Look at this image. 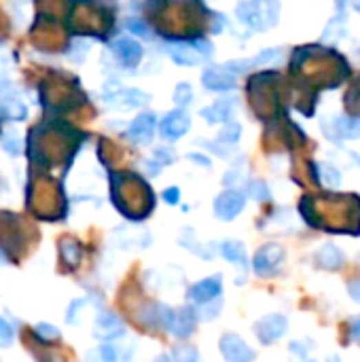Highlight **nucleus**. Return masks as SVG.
<instances>
[{
  "label": "nucleus",
  "instance_id": "bb28decb",
  "mask_svg": "<svg viewBox=\"0 0 360 362\" xmlns=\"http://www.w3.org/2000/svg\"><path fill=\"white\" fill-rule=\"evenodd\" d=\"M246 193H248V198H253V200H257V202L269 200V189H267V184L261 182V180H253L251 184H248Z\"/></svg>",
  "mask_w": 360,
  "mask_h": 362
},
{
  "label": "nucleus",
  "instance_id": "2f4dec72",
  "mask_svg": "<svg viewBox=\"0 0 360 362\" xmlns=\"http://www.w3.org/2000/svg\"><path fill=\"white\" fill-rule=\"evenodd\" d=\"M191 98H193L191 85H187V83H180V85L176 87V92H174V100H176L180 106H184V104L191 102Z\"/></svg>",
  "mask_w": 360,
  "mask_h": 362
},
{
  "label": "nucleus",
  "instance_id": "e433bc0d",
  "mask_svg": "<svg viewBox=\"0 0 360 362\" xmlns=\"http://www.w3.org/2000/svg\"><path fill=\"white\" fill-rule=\"evenodd\" d=\"M348 290H350V297H352L356 303H360V277H356V280H352V282L348 284Z\"/></svg>",
  "mask_w": 360,
  "mask_h": 362
},
{
  "label": "nucleus",
  "instance_id": "58836bf2",
  "mask_svg": "<svg viewBox=\"0 0 360 362\" xmlns=\"http://www.w3.org/2000/svg\"><path fill=\"white\" fill-rule=\"evenodd\" d=\"M155 362H174V360H172L170 356H159V358H157Z\"/></svg>",
  "mask_w": 360,
  "mask_h": 362
},
{
  "label": "nucleus",
  "instance_id": "c9c22d12",
  "mask_svg": "<svg viewBox=\"0 0 360 362\" xmlns=\"http://www.w3.org/2000/svg\"><path fill=\"white\" fill-rule=\"evenodd\" d=\"M127 25H129V30H131V32H136V34H140V36H147V39L151 36V34H149V28H147V25H145L142 21H129Z\"/></svg>",
  "mask_w": 360,
  "mask_h": 362
},
{
  "label": "nucleus",
  "instance_id": "f257e3e1",
  "mask_svg": "<svg viewBox=\"0 0 360 362\" xmlns=\"http://www.w3.org/2000/svg\"><path fill=\"white\" fill-rule=\"evenodd\" d=\"M299 212L310 227L330 233L360 235V198L358 195H324L306 198L299 204Z\"/></svg>",
  "mask_w": 360,
  "mask_h": 362
},
{
  "label": "nucleus",
  "instance_id": "b1692460",
  "mask_svg": "<svg viewBox=\"0 0 360 362\" xmlns=\"http://www.w3.org/2000/svg\"><path fill=\"white\" fill-rule=\"evenodd\" d=\"M282 60V49H267V51H261L257 58L248 60L251 66H269V64H275Z\"/></svg>",
  "mask_w": 360,
  "mask_h": 362
},
{
  "label": "nucleus",
  "instance_id": "39448f33",
  "mask_svg": "<svg viewBox=\"0 0 360 362\" xmlns=\"http://www.w3.org/2000/svg\"><path fill=\"white\" fill-rule=\"evenodd\" d=\"M286 328H288V318L282 314H267L263 316L257 324H255V332L261 343L269 345L275 343L278 339H282L286 335Z\"/></svg>",
  "mask_w": 360,
  "mask_h": 362
},
{
  "label": "nucleus",
  "instance_id": "6ab92c4d",
  "mask_svg": "<svg viewBox=\"0 0 360 362\" xmlns=\"http://www.w3.org/2000/svg\"><path fill=\"white\" fill-rule=\"evenodd\" d=\"M0 113H3V117H7V119L21 121L28 115V108L17 96H5L3 100H0Z\"/></svg>",
  "mask_w": 360,
  "mask_h": 362
},
{
  "label": "nucleus",
  "instance_id": "20e7f679",
  "mask_svg": "<svg viewBox=\"0 0 360 362\" xmlns=\"http://www.w3.org/2000/svg\"><path fill=\"white\" fill-rule=\"evenodd\" d=\"M161 326L170 332V335L184 339L189 337L193 328H195V314L191 310H170L163 308V316H161Z\"/></svg>",
  "mask_w": 360,
  "mask_h": 362
},
{
  "label": "nucleus",
  "instance_id": "a878e982",
  "mask_svg": "<svg viewBox=\"0 0 360 362\" xmlns=\"http://www.w3.org/2000/svg\"><path fill=\"white\" fill-rule=\"evenodd\" d=\"M174 362H200V352L193 345H176Z\"/></svg>",
  "mask_w": 360,
  "mask_h": 362
},
{
  "label": "nucleus",
  "instance_id": "7c9ffc66",
  "mask_svg": "<svg viewBox=\"0 0 360 362\" xmlns=\"http://www.w3.org/2000/svg\"><path fill=\"white\" fill-rule=\"evenodd\" d=\"M87 49H89V45H87L85 41H76V43L70 47V51H68L70 60H74V62H83V60H85V55H87Z\"/></svg>",
  "mask_w": 360,
  "mask_h": 362
},
{
  "label": "nucleus",
  "instance_id": "412c9836",
  "mask_svg": "<svg viewBox=\"0 0 360 362\" xmlns=\"http://www.w3.org/2000/svg\"><path fill=\"white\" fill-rule=\"evenodd\" d=\"M316 170H318V172H316L318 178H322L326 187L337 189V187L341 184V174H339L337 168H333V165H328V163H316Z\"/></svg>",
  "mask_w": 360,
  "mask_h": 362
},
{
  "label": "nucleus",
  "instance_id": "ea45409f",
  "mask_svg": "<svg viewBox=\"0 0 360 362\" xmlns=\"http://www.w3.org/2000/svg\"><path fill=\"white\" fill-rule=\"evenodd\" d=\"M354 7H356V9L360 11V0H354Z\"/></svg>",
  "mask_w": 360,
  "mask_h": 362
},
{
  "label": "nucleus",
  "instance_id": "1a4fd4ad",
  "mask_svg": "<svg viewBox=\"0 0 360 362\" xmlns=\"http://www.w3.org/2000/svg\"><path fill=\"white\" fill-rule=\"evenodd\" d=\"M189 125H191L189 115L178 108L165 115V119L161 121V134L163 138H168V140H178V138H182L189 131Z\"/></svg>",
  "mask_w": 360,
  "mask_h": 362
},
{
  "label": "nucleus",
  "instance_id": "f704fd0d",
  "mask_svg": "<svg viewBox=\"0 0 360 362\" xmlns=\"http://www.w3.org/2000/svg\"><path fill=\"white\" fill-rule=\"evenodd\" d=\"M308 343H312V341H310V339H306V341H295V343L290 345V350H293L295 354H299L301 358H306V356H308V352L312 350V348H306Z\"/></svg>",
  "mask_w": 360,
  "mask_h": 362
},
{
  "label": "nucleus",
  "instance_id": "6e6552de",
  "mask_svg": "<svg viewBox=\"0 0 360 362\" xmlns=\"http://www.w3.org/2000/svg\"><path fill=\"white\" fill-rule=\"evenodd\" d=\"M223 292V282L220 277H206V280H200L198 284H193L189 288V301L198 303V305H208L212 301H216Z\"/></svg>",
  "mask_w": 360,
  "mask_h": 362
},
{
  "label": "nucleus",
  "instance_id": "79ce46f5",
  "mask_svg": "<svg viewBox=\"0 0 360 362\" xmlns=\"http://www.w3.org/2000/svg\"><path fill=\"white\" fill-rule=\"evenodd\" d=\"M358 55H360V51H358Z\"/></svg>",
  "mask_w": 360,
  "mask_h": 362
},
{
  "label": "nucleus",
  "instance_id": "dca6fc26",
  "mask_svg": "<svg viewBox=\"0 0 360 362\" xmlns=\"http://www.w3.org/2000/svg\"><path fill=\"white\" fill-rule=\"evenodd\" d=\"M170 58L180 66H198L204 60L202 53L195 49V45H189V43H174L170 47Z\"/></svg>",
  "mask_w": 360,
  "mask_h": 362
},
{
  "label": "nucleus",
  "instance_id": "7ed1b4c3",
  "mask_svg": "<svg viewBox=\"0 0 360 362\" xmlns=\"http://www.w3.org/2000/svg\"><path fill=\"white\" fill-rule=\"evenodd\" d=\"M284 248L278 246V244H265L263 248L257 250L255 255V261H253V267H255V273L259 277H271L280 271L282 263H284Z\"/></svg>",
  "mask_w": 360,
  "mask_h": 362
},
{
  "label": "nucleus",
  "instance_id": "473e14b6",
  "mask_svg": "<svg viewBox=\"0 0 360 362\" xmlns=\"http://www.w3.org/2000/svg\"><path fill=\"white\" fill-rule=\"evenodd\" d=\"M348 332H350V341H360V316H354L348 322Z\"/></svg>",
  "mask_w": 360,
  "mask_h": 362
},
{
  "label": "nucleus",
  "instance_id": "f8f14e48",
  "mask_svg": "<svg viewBox=\"0 0 360 362\" xmlns=\"http://www.w3.org/2000/svg\"><path fill=\"white\" fill-rule=\"evenodd\" d=\"M108 102L113 108H121V110H129V108H138L145 106L149 102V96L140 89H121L113 96H108Z\"/></svg>",
  "mask_w": 360,
  "mask_h": 362
},
{
  "label": "nucleus",
  "instance_id": "5701e85b",
  "mask_svg": "<svg viewBox=\"0 0 360 362\" xmlns=\"http://www.w3.org/2000/svg\"><path fill=\"white\" fill-rule=\"evenodd\" d=\"M346 108L350 110L352 115L360 113V74L356 76V81L350 85V92L346 96Z\"/></svg>",
  "mask_w": 360,
  "mask_h": 362
},
{
  "label": "nucleus",
  "instance_id": "f03ea898",
  "mask_svg": "<svg viewBox=\"0 0 360 362\" xmlns=\"http://www.w3.org/2000/svg\"><path fill=\"white\" fill-rule=\"evenodd\" d=\"M280 5L278 0H242L237 5V17L251 30H267L278 21Z\"/></svg>",
  "mask_w": 360,
  "mask_h": 362
},
{
  "label": "nucleus",
  "instance_id": "c756f323",
  "mask_svg": "<svg viewBox=\"0 0 360 362\" xmlns=\"http://www.w3.org/2000/svg\"><path fill=\"white\" fill-rule=\"evenodd\" d=\"M36 337H41L43 341H53V339H60V330L51 326V324H39L36 326Z\"/></svg>",
  "mask_w": 360,
  "mask_h": 362
},
{
  "label": "nucleus",
  "instance_id": "c85d7f7f",
  "mask_svg": "<svg viewBox=\"0 0 360 362\" xmlns=\"http://www.w3.org/2000/svg\"><path fill=\"white\" fill-rule=\"evenodd\" d=\"M13 328L11 324L5 320V318H0V348H9L13 343Z\"/></svg>",
  "mask_w": 360,
  "mask_h": 362
},
{
  "label": "nucleus",
  "instance_id": "423d86ee",
  "mask_svg": "<svg viewBox=\"0 0 360 362\" xmlns=\"http://www.w3.org/2000/svg\"><path fill=\"white\" fill-rule=\"evenodd\" d=\"M220 354L227 362H253L255 350L248 345L235 332H227L220 337Z\"/></svg>",
  "mask_w": 360,
  "mask_h": 362
},
{
  "label": "nucleus",
  "instance_id": "ddd939ff",
  "mask_svg": "<svg viewBox=\"0 0 360 362\" xmlns=\"http://www.w3.org/2000/svg\"><path fill=\"white\" fill-rule=\"evenodd\" d=\"M326 138L339 142L341 138H350V140H356L360 138V117H339L333 121V131H328Z\"/></svg>",
  "mask_w": 360,
  "mask_h": 362
},
{
  "label": "nucleus",
  "instance_id": "4be33fe9",
  "mask_svg": "<svg viewBox=\"0 0 360 362\" xmlns=\"http://www.w3.org/2000/svg\"><path fill=\"white\" fill-rule=\"evenodd\" d=\"M343 23H346V15H343V7L339 5L337 15L330 19V23L326 25V30H324V41H337V39H341Z\"/></svg>",
  "mask_w": 360,
  "mask_h": 362
},
{
  "label": "nucleus",
  "instance_id": "a211bd4d",
  "mask_svg": "<svg viewBox=\"0 0 360 362\" xmlns=\"http://www.w3.org/2000/svg\"><path fill=\"white\" fill-rule=\"evenodd\" d=\"M96 328H98V335L102 337H119L123 332V322L113 312H102L96 320Z\"/></svg>",
  "mask_w": 360,
  "mask_h": 362
},
{
  "label": "nucleus",
  "instance_id": "9d476101",
  "mask_svg": "<svg viewBox=\"0 0 360 362\" xmlns=\"http://www.w3.org/2000/svg\"><path fill=\"white\" fill-rule=\"evenodd\" d=\"M155 115L151 113H145L140 115L138 119L131 121L129 129H127V136H129V140L136 142V145H149L151 142V138L155 134Z\"/></svg>",
  "mask_w": 360,
  "mask_h": 362
},
{
  "label": "nucleus",
  "instance_id": "4c0bfd02",
  "mask_svg": "<svg viewBox=\"0 0 360 362\" xmlns=\"http://www.w3.org/2000/svg\"><path fill=\"white\" fill-rule=\"evenodd\" d=\"M155 157H157V159H161L163 163H170V161H174V155H170V151H168V149H159V151L155 153Z\"/></svg>",
  "mask_w": 360,
  "mask_h": 362
},
{
  "label": "nucleus",
  "instance_id": "2eb2a0df",
  "mask_svg": "<svg viewBox=\"0 0 360 362\" xmlns=\"http://www.w3.org/2000/svg\"><path fill=\"white\" fill-rule=\"evenodd\" d=\"M113 49H115V53H117V58L125 64V66H138V62L142 60V47L138 45L134 39H127V36H123V39H119L115 45H113Z\"/></svg>",
  "mask_w": 360,
  "mask_h": 362
},
{
  "label": "nucleus",
  "instance_id": "a19ab883",
  "mask_svg": "<svg viewBox=\"0 0 360 362\" xmlns=\"http://www.w3.org/2000/svg\"><path fill=\"white\" fill-rule=\"evenodd\" d=\"M308 362H316V360H308Z\"/></svg>",
  "mask_w": 360,
  "mask_h": 362
},
{
  "label": "nucleus",
  "instance_id": "0eeeda50",
  "mask_svg": "<svg viewBox=\"0 0 360 362\" xmlns=\"http://www.w3.org/2000/svg\"><path fill=\"white\" fill-rule=\"evenodd\" d=\"M244 204H246V198L242 193L225 191V193H220L214 202V214L220 220H233L244 210Z\"/></svg>",
  "mask_w": 360,
  "mask_h": 362
},
{
  "label": "nucleus",
  "instance_id": "393cba45",
  "mask_svg": "<svg viewBox=\"0 0 360 362\" xmlns=\"http://www.w3.org/2000/svg\"><path fill=\"white\" fill-rule=\"evenodd\" d=\"M62 257L68 265H78L81 261V246L74 239H66L62 242Z\"/></svg>",
  "mask_w": 360,
  "mask_h": 362
},
{
  "label": "nucleus",
  "instance_id": "9b49d317",
  "mask_svg": "<svg viewBox=\"0 0 360 362\" xmlns=\"http://www.w3.org/2000/svg\"><path fill=\"white\" fill-rule=\"evenodd\" d=\"M202 83L212 92H229L235 87V74H231L225 66L223 68H208L202 74Z\"/></svg>",
  "mask_w": 360,
  "mask_h": 362
},
{
  "label": "nucleus",
  "instance_id": "cd10ccee",
  "mask_svg": "<svg viewBox=\"0 0 360 362\" xmlns=\"http://www.w3.org/2000/svg\"><path fill=\"white\" fill-rule=\"evenodd\" d=\"M240 134H242V127L237 123H227L223 127V131H220L218 136V140L220 142H225V145H235L240 140Z\"/></svg>",
  "mask_w": 360,
  "mask_h": 362
},
{
  "label": "nucleus",
  "instance_id": "f3484780",
  "mask_svg": "<svg viewBox=\"0 0 360 362\" xmlns=\"http://www.w3.org/2000/svg\"><path fill=\"white\" fill-rule=\"evenodd\" d=\"M233 108H235L233 100H220V102H214L208 108H202V117L208 119V123L229 121L231 115H233Z\"/></svg>",
  "mask_w": 360,
  "mask_h": 362
},
{
  "label": "nucleus",
  "instance_id": "aec40b11",
  "mask_svg": "<svg viewBox=\"0 0 360 362\" xmlns=\"http://www.w3.org/2000/svg\"><path fill=\"white\" fill-rule=\"evenodd\" d=\"M220 255L240 267H246V250L237 239H227V242L220 244Z\"/></svg>",
  "mask_w": 360,
  "mask_h": 362
},
{
  "label": "nucleus",
  "instance_id": "72a5a7b5",
  "mask_svg": "<svg viewBox=\"0 0 360 362\" xmlns=\"http://www.w3.org/2000/svg\"><path fill=\"white\" fill-rule=\"evenodd\" d=\"M163 200L168 202V204H178V200H180V191H178V187H172V189H165L163 191Z\"/></svg>",
  "mask_w": 360,
  "mask_h": 362
},
{
  "label": "nucleus",
  "instance_id": "4468645a",
  "mask_svg": "<svg viewBox=\"0 0 360 362\" xmlns=\"http://www.w3.org/2000/svg\"><path fill=\"white\" fill-rule=\"evenodd\" d=\"M343 263H346L343 253L333 244H324L316 253V265L326 269V271H339L343 267Z\"/></svg>",
  "mask_w": 360,
  "mask_h": 362
}]
</instances>
